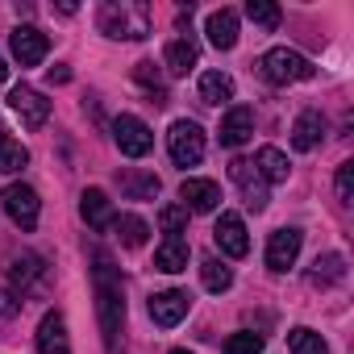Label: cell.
<instances>
[{
	"label": "cell",
	"instance_id": "1",
	"mask_svg": "<svg viewBox=\"0 0 354 354\" xmlns=\"http://www.w3.org/2000/svg\"><path fill=\"white\" fill-rule=\"evenodd\" d=\"M92 279H96V321H100V333L104 342L113 346L121 325H125V292H121V275L113 271V259L109 254H92Z\"/></svg>",
	"mask_w": 354,
	"mask_h": 354
},
{
	"label": "cell",
	"instance_id": "2",
	"mask_svg": "<svg viewBox=\"0 0 354 354\" xmlns=\"http://www.w3.org/2000/svg\"><path fill=\"white\" fill-rule=\"evenodd\" d=\"M96 21H100V30L109 38H146L150 34L146 5H125V0H121V5H100Z\"/></svg>",
	"mask_w": 354,
	"mask_h": 354
},
{
	"label": "cell",
	"instance_id": "3",
	"mask_svg": "<svg viewBox=\"0 0 354 354\" xmlns=\"http://www.w3.org/2000/svg\"><path fill=\"white\" fill-rule=\"evenodd\" d=\"M259 75L267 80V84H300V80H308L313 75V63L300 55V50H288V46H275V50H267L263 59H259Z\"/></svg>",
	"mask_w": 354,
	"mask_h": 354
},
{
	"label": "cell",
	"instance_id": "4",
	"mask_svg": "<svg viewBox=\"0 0 354 354\" xmlns=\"http://www.w3.org/2000/svg\"><path fill=\"white\" fill-rule=\"evenodd\" d=\"M113 142H117V150H121V154H129V158H142V154H150V146H154V133H150V125H146L142 117H133V113H121V117H113Z\"/></svg>",
	"mask_w": 354,
	"mask_h": 354
},
{
	"label": "cell",
	"instance_id": "5",
	"mask_svg": "<svg viewBox=\"0 0 354 354\" xmlns=\"http://www.w3.org/2000/svg\"><path fill=\"white\" fill-rule=\"evenodd\" d=\"M167 150H171V158L180 162V167H196L205 158V133H201V125L196 121H175L171 133H167Z\"/></svg>",
	"mask_w": 354,
	"mask_h": 354
},
{
	"label": "cell",
	"instance_id": "6",
	"mask_svg": "<svg viewBox=\"0 0 354 354\" xmlns=\"http://www.w3.org/2000/svg\"><path fill=\"white\" fill-rule=\"evenodd\" d=\"M9 109L21 117V125H26V129H42V125H46V117H50V100H46L42 92L26 88V84H17V88L9 92Z\"/></svg>",
	"mask_w": 354,
	"mask_h": 354
},
{
	"label": "cell",
	"instance_id": "7",
	"mask_svg": "<svg viewBox=\"0 0 354 354\" xmlns=\"http://www.w3.org/2000/svg\"><path fill=\"white\" fill-rule=\"evenodd\" d=\"M5 213H9V221L13 225H21L26 234L38 225V213H42V201H38V192L34 188H26V184H13L9 192H5Z\"/></svg>",
	"mask_w": 354,
	"mask_h": 354
},
{
	"label": "cell",
	"instance_id": "8",
	"mask_svg": "<svg viewBox=\"0 0 354 354\" xmlns=\"http://www.w3.org/2000/svg\"><path fill=\"white\" fill-rule=\"evenodd\" d=\"M188 308H192V296L188 292H154L150 296V321L154 325H162V329H171V325H180L184 317H188Z\"/></svg>",
	"mask_w": 354,
	"mask_h": 354
},
{
	"label": "cell",
	"instance_id": "9",
	"mask_svg": "<svg viewBox=\"0 0 354 354\" xmlns=\"http://www.w3.org/2000/svg\"><path fill=\"white\" fill-rule=\"evenodd\" d=\"M213 242L221 246V254H230V259H246V250H250L246 221H242L238 213H221V217H217V230H213Z\"/></svg>",
	"mask_w": 354,
	"mask_h": 354
},
{
	"label": "cell",
	"instance_id": "10",
	"mask_svg": "<svg viewBox=\"0 0 354 354\" xmlns=\"http://www.w3.org/2000/svg\"><path fill=\"white\" fill-rule=\"evenodd\" d=\"M9 46H13V59H17L21 67H38V63L46 59V50H50L46 34L34 30V26H17L13 38H9Z\"/></svg>",
	"mask_w": 354,
	"mask_h": 354
},
{
	"label": "cell",
	"instance_id": "11",
	"mask_svg": "<svg viewBox=\"0 0 354 354\" xmlns=\"http://www.w3.org/2000/svg\"><path fill=\"white\" fill-rule=\"evenodd\" d=\"M230 180L242 188V196H246V205L259 213V209H267V184H263V175L254 171V162H246V158H234L230 162Z\"/></svg>",
	"mask_w": 354,
	"mask_h": 354
},
{
	"label": "cell",
	"instance_id": "12",
	"mask_svg": "<svg viewBox=\"0 0 354 354\" xmlns=\"http://www.w3.org/2000/svg\"><path fill=\"white\" fill-rule=\"evenodd\" d=\"M300 242H304V234L300 230H275L271 234V242H267V267L271 271H288L296 259H300Z\"/></svg>",
	"mask_w": 354,
	"mask_h": 354
},
{
	"label": "cell",
	"instance_id": "13",
	"mask_svg": "<svg viewBox=\"0 0 354 354\" xmlns=\"http://www.w3.org/2000/svg\"><path fill=\"white\" fill-rule=\"evenodd\" d=\"M38 354H71V337H67V321L59 308H50L38 321Z\"/></svg>",
	"mask_w": 354,
	"mask_h": 354
},
{
	"label": "cell",
	"instance_id": "14",
	"mask_svg": "<svg viewBox=\"0 0 354 354\" xmlns=\"http://www.w3.org/2000/svg\"><path fill=\"white\" fill-rule=\"evenodd\" d=\"M196 59H201V46H196L192 34L171 38L167 50H162V67H167V75H188V71L196 67Z\"/></svg>",
	"mask_w": 354,
	"mask_h": 354
},
{
	"label": "cell",
	"instance_id": "15",
	"mask_svg": "<svg viewBox=\"0 0 354 354\" xmlns=\"http://www.w3.org/2000/svg\"><path fill=\"white\" fill-rule=\"evenodd\" d=\"M254 133V113L246 109V104H234L225 117H221V129H217V138H221V146H242L246 138Z\"/></svg>",
	"mask_w": 354,
	"mask_h": 354
},
{
	"label": "cell",
	"instance_id": "16",
	"mask_svg": "<svg viewBox=\"0 0 354 354\" xmlns=\"http://www.w3.org/2000/svg\"><path fill=\"white\" fill-rule=\"evenodd\" d=\"M180 201H184V209H192V213H213V209L221 205V188H217L213 180H184V184H180Z\"/></svg>",
	"mask_w": 354,
	"mask_h": 354
},
{
	"label": "cell",
	"instance_id": "17",
	"mask_svg": "<svg viewBox=\"0 0 354 354\" xmlns=\"http://www.w3.org/2000/svg\"><path fill=\"white\" fill-rule=\"evenodd\" d=\"M205 34H209V42H213L217 50H234V46H238V13H234V9H217V13H209Z\"/></svg>",
	"mask_w": 354,
	"mask_h": 354
},
{
	"label": "cell",
	"instance_id": "18",
	"mask_svg": "<svg viewBox=\"0 0 354 354\" xmlns=\"http://www.w3.org/2000/svg\"><path fill=\"white\" fill-rule=\"evenodd\" d=\"M321 133H325V117L313 113V109H304V113L296 117V125H292V146H296V150H317Z\"/></svg>",
	"mask_w": 354,
	"mask_h": 354
},
{
	"label": "cell",
	"instance_id": "19",
	"mask_svg": "<svg viewBox=\"0 0 354 354\" xmlns=\"http://www.w3.org/2000/svg\"><path fill=\"white\" fill-rule=\"evenodd\" d=\"M80 217H84L92 230H104V225H113L109 196H104L100 188H84V196H80Z\"/></svg>",
	"mask_w": 354,
	"mask_h": 354
},
{
	"label": "cell",
	"instance_id": "20",
	"mask_svg": "<svg viewBox=\"0 0 354 354\" xmlns=\"http://www.w3.org/2000/svg\"><path fill=\"white\" fill-rule=\"evenodd\" d=\"M254 171L263 175V184H283L288 180V154L279 146H263L254 154Z\"/></svg>",
	"mask_w": 354,
	"mask_h": 354
},
{
	"label": "cell",
	"instance_id": "21",
	"mask_svg": "<svg viewBox=\"0 0 354 354\" xmlns=\"http://www.w3.org/2000/svg\"><path fill=\"white\" fill-rule=\"evenodd\" d=\"M154 267L167 271V275L188 271V242H184V238H167V242L154 250Z\"/></svg>",
	"mask_w": 354,
	"mask_h": 354
},
{
	"label": "cell",
	"instance_id": "22",
	"mask_svg": "<svg viewBox=\"0 0 354 354\" xmlns=\"http://www.w3.org/2000/svg\"><path fill=\"white\" fill-rule=\"evenodd\" d=\"M342 279H346V259L342 254H317V263L308 271V283L313 288H333Z\"/></svg>",
	"mask_w": 354,
	"mask_h": 354
},
{
	"label": "cell",
	"instance_id": "23",
	"mask_svg": "<svg viewBox=\"0 0 354 354\" xmlns=\"http://www.w3.org/2000/svg\"><path fill=\"white\" fill-rule=\"evenodd\" d=\"M201 100H205V104H225V100H234V75H225V71H205V75H201Z\"/></svg>",
	"mask_w": 354,
	"mask_h": 354
},
{
	"label": "cell",
	"instance_id": "24",
	"mask_svg": "<svg viewBox=\"0 0 354 354\" xmlns=\"http://www.w3.org/2000/svg\"><path fill=\"white\" fill-rule=\"evenodd\" d=\"M30 162V150L21 142H13L9 133H0V175H17Z\"/></svg>",
	"mask_w": 354,
	"mask_h": 354
},
{
	"label": "cell",
	"instance_id": "25",
	"mask_svg": "<svg viewBox=\"0 0 354 354\" xmlns=\"http://www.w3.org/2000/svg\"><path fill=\"white\" fill-rule=\"evenodd\" d=\"M113 230H117V238L125 242V246H146V234H150V225L142 221V217H133V213H125V217H113Z\"/></svg>",
	"mask_w": 354,
	"mask_h": 354
},
{
	"label": "cell",
	"instance_id": "26",
	"mask_svg": "<svg viewBox=\"0 0 354 354\" xmlns=\"http://www.w3.org/2000/svg\"><path fill=\"white\" fill-rule=\"evenodd\" d=\"M201 283H205L209 292H230V288H234V271H230L221 259H205V263H201Z\"/></svg>",
	"mask_w": 354,
	"mask_h": 354
},
{
	"label": "cell",
	"instance_id": "27",
	"mask_svg": "<svg viewBox=\"0 0 354 354\" xmlns=\"http://www.w3.org/2000/svg\"><path fill=\"white\" fill-rule=\"evenodd\" d=\"M9 275H13V288H17V292H26V288L42 275V259H38V254H21V259H13Z\"/></svg>",
	"mask_w": 354,
	"mask_h": 354
},
{
	"label": "cell",
	"instance_id": "28",
	"mask_svg": "<svg viewBox=\"0 0 354 354\" xmlns=\"http://www.w3.org/2000/svg\"><path fill=\"white\" fill-rule=\"evenodd\" d=\"M288 346H292V354H329L325 337H321V333H313V329H304V325L288 333Z\"/></svg>",
	"mask_w": 354,
	"mask_h": 354
},
{
	"label": "cell",
	"instance_id": "29",
	"mask_svg": "<svg viewBox=\"0 0 354 354\" xmlns=\"http://www.w3.org/2000/svg\"><path fill=\"white\" fill-rule=\"evenodd\" d=\"M121 188H125L133 201H150V196H158V180H154V175H121Z\"/></svg>",
	"mask_w": 354,
	"mask_h": 354
},
{
	"label": "cell",
	"instance_id": "30",
	"mask_svg": "<svg viewBox=\"0 0 354 354\" xmlns=\"http://www.w3.org/2000/svg\"><path fill=\"white\" fill-rule=\"evenodd\" d=\"M158 225H162V234H167V238H184L188 209H184V205H167V209L158 213Z\"/></svg>",
	"mask_w": 354,
	"mask_h": 354
},
{
	"label": "cell",
	"instance_id": "31",
	"mask_svg": "<svg viewBox=\"0 0 354 354\" xmlns=\"http://www.w3.org/2000/svg\"><path fill=\"white\" fill-rule=\"evenodd\" d=\"M246 17H250L254 26H263V30H275V26H279V9L271 5V0H250V5H246Z\"/></svg>",
	"mask_w": 354,
	"mask_h": 354
},
{
	"label": "cell",
	"instance_id": "32",
	"mask_svg": "<svg viewBox=\"0 0 354 354\" xmlns=\"http://www.w3.org/2000/svg\"><path fill=\"white\" fill-rule=\"evenodd\" d=\"M138 84L146 88V92H154V104H167V88H162V80H158V71H154V63H138Z\"/></svg>",
	"mask_w": 354,
	"mask_h": 354
},
{
	"label": "cell",
	"instance_id": "33",
	"mask_svg": "<svg viewBox=\"0 0 354 354\" xmlns=\"http://www.w3.org/2000/svg\"><path fill=\"white\" fill-rule=\"evenodd\" d=\"M259 350H263V333L242 329V333H234V337L225 342V350H221V354H259Z\"/></svg>",
	"mask_w": 354,
	"mask_h": 354
},
{
	"label": "cell",
	"instance_id": "34",
	"mask_svg": "<svg viewBox=\"0 0 354 354\" xmlns=\"http://www.w3.org/2000/svg\"><path fill=\"white\" fill-rule=\"evenodd\" d=\"M337 201H342V205L354 201V162H342V167H337Z\"/></svg>",
	"mask_w": 354,
	"mask_h": 354
},
{
	"label": "cell",
	"instance_id": "35",
	"mask_svg": "<svg viewBox=\"0 0 354 354\" xmlns=\"http://www.w3.org/2000/svg\"><path fill=\"white\" fill-rule=\"evenodd\" d=\"M67 80H71V71H67L63 63H59V67H50V84H67Z\"/></svg>",
	"mask_w": 354,
	"mask_h": 354
},
{
	"label": "cell",
	"instance_id": "36",
	"mask_svg": "<svg viewBox=\"0 0 354 354\" xmlns=\"http://www.w3.org/2000/svg\"><path fill=\"white\" fill-rule=\"evenodd\" d=\"M13 313V296L9 292H0V317H9Z\"/></svg>",
	"mask_w": 354,
	"mask_h": 354
},
{
	"label": "cell",
	"instance_id": "37",
	"mask_svg": "<svg viewBox=\"0 0 354 354\" xmlns=\"http://www.w3.org/2000/svg\"><path fill=\"white\" fill-rule=\"evenodd\" d=\"M5 80H9V67H5V63H0V84H5Z\"/></svg>",
	"mask_w": 354,
	"mask_h": 354
},
{
	"label": "cell",
	"instance_id": "38",
	"mask_svg": "<svg viewBox=\"0 0 354 354\" xmlns=\"http://www.w3.org/2000/svg\"><path fill=\"white\" fill-rule=\"evenodd\" d=\"M171 354H188V350H171Z\"/></svg>",
	"mask_w": 354,
	"mask_h": 354
}]
</instances>
